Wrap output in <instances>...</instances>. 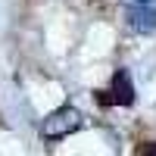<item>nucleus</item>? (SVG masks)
<instances>
[{
	"instance_id": "f257e3e1",
	"label": "nucleus",
	"mask_w": 156,
	"mask_h": 156,
	"mask_svg": "<svg viewBox=\"0 0 156 156\" xmlns=\"http://www.w3.org/2000/svg\"><path fill=\"white\" fill-rule=\"evenodd\" d=\"M81 122H84V115L78 112L75 106H59V109H53L44 119L41 134H44V140H62V137L75 134L78 128H81Z\"/></svg>"
},
{
	"instance_id": "f03ea898",
	"label": "nucleus",
	"mask_w": 156,
	"mask_h": 156,
	"mask_svg": "<svg viewBox=\"0 0 156 156\" xmlns=\"http://www.w3.org/2000/svg\"><path fill=\"white\" fill-rule=\"evenodd\" d=\"M97 103L100 106H131L134 103V81L125 69H115L112 81L106 90H97Z\"/></svg>"
},
{
	"instance_id": "7ed1b4c3",
	"label": "nucleus",
	"mask_w": 156,
	"mask_h": 156,
	"mask_svg": "<svg viewBox=\"0 0 156 156\" xmlns=\"http://www.w3.org/2000/svg\"><path fill=\"white\" fill-rule=\"evenodd\" d=\"M125 22L137 34L156 31V3H125Z\"/></svg>"
},
{
	"instance_id": "20e7f679",
	"label": "nucleus",
	"mask_w": 156,
	"mask_h": 156,
	"mask_svg": "<svg viewBox=\"0 0 156 156\" xmlns=\"http://www.w3.org/2000/svg\"><path fill=\"white\" fill-rule=\"evenodd\" d=\"M125 3H156V0H125Z\"/></svg>"
},
{
	"instance_id": "39448f33",
	"label": "nucleus",
	"mask_w": 156,
	"mask_h": 156,
	"mask_svg": "<svg viewBox=\"0 0 156 156\" xmlns=\"http://www.w3.org/2000/svg\"><path fill=\"white\" fill-rule=\"evenodd\" d=\"M150 153H153V156H156V144H153V147H150Z\"/></svg>"
}]
</instances>
